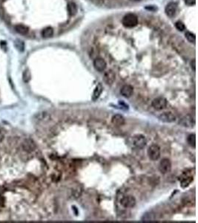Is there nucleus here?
<instances>
[{
    "label": "nucleus",
    "mask_w": 198,
    "mask_h": 223,
    "mask_svg": "<svg viewBox=\"0 0 198 223\" xmlns=\"http://www.w3.org/2000/svg\"><path fill=\"white\" fill-rule=\"evenodd\" d=\"M154 219V215L152 213H147L144 214L142 218V221H153Z\"/></svg>",
    "instance_id": "nucleus-23"
},
{
    "label": "nucleus",
    "mask_w": 198,
    "mask_h": 223,
    "mask_svg": "<svg viewBox=\"0 0 198 223\" xmlns=\"http://www.w3.org/2000/svg\"><path fill=\"white\" fill-rule=\"evenodd\" d=\"M134 88L131 85H125L121 88L120 94L124 98H129L133 95Z\"/></svg>",
    "instance_id": "nucleus-11"
},
{
    "label": "nucleus",
    "mask_w": 198,
    "mask_h": 223,
    "mask_svg": "<svg viewBox=\"0 0 198 223\" xmlns=\"http://www.w3.org/2000/svg\"><path fill=\"white\" fill-rule=\"evenodd\" d=\"M31 72H30L29 70L26 69L23 72V75H22V79H23V81L25 83H28L30 81H31Z\"/></svg>",
    "instance_id": "nucleus-21"
},
{
    "label": "nucleus",
    "mask_w": 198,
    "mask_h": 223,
    "mask_svg": "<svg viewBox=\"0 0 198 223\" xmlns=\"http://www.w3.org/2000/svg\"><path fill=\"white\" fill-rule=\"evenodd\" d=\"M186 39L188 40V41L190 42H193L194 43L195 41H196V37L194 34H192V32H189V31H187L186 33Z\"/></svg>",
    "instance_id": "nucleus-22"
},
{
    "label": "nucleus",
    "mask_w": 198,
    "mask_h": 223,
    "mask_svg": "<svg viewBox=\"0 0 198 223\" xmlns=\"http://www.w3.org/2000/svg\"><path fill=\"white\" fill-rule=\"evenodd\" d=\"M152 106L156 110H163L167 106V100L164 98H155L152 104Z\"/></svg>",
    "instance_id": "nucleus-6"
},
{
    "label": "nucleus",
    "mask_w": 198,
    "mask_h": 223,
    "mask_svg": "<svg viewBox=\"0 0 198 223\" xmlns=\"http://www.w3.org/2000/svg\"><path fill=\"white\" fill-rule=\"evenodd\" d=\"M193 181V177L192 176H186L185 178H183V179L181 180V182H180V184H181V187L183 188H187L188 186L192 183V181Z\"/></svg>",
    "instance_id": "nucleus-19"
},
{
    "label": "nucleus",
    "mask_w": 198,
    "mask_h": 223,
    "mask_svg": "<svg viewBox=\"0 0 198 223\" xmlns=\"http://www.w3.org/2000/svg\"><path fill=\"white\" fill-rule=\"evenodd\" d=\"M68 14L71 16L76 15L77 13V6L74 2H69L68 5Z\"/></svg>",
    "instance_id": "nucleus-16"
},
{
    "label": "nucleus",
    "mask_w": 198,
    "mask_h": 223,
    "mask_svg": "<svg viewBox=\"0 0 198 223\" xmlns=\"http://www.w3.org/2000/svg\"><path fill=\"white\" fill-rule=\"evenodd\" d=\"M22 147L25 151L31 153L36 149V144L31 139H25L22 142Z\"/></svg>",
    "instance_id": "nucleus-10"
},
{
    "label": "nucleus",
    "mask_w": 198,
    "mask_h": 223,
    "mask_svg": "<svg viewBox=\"0 0 198 223\" xmlns=\"http://www.w3.org/2000/svg\"><path fill=\"white\" fill-rule=\"evenodd\" d=\"M134 1H139V0H134Z\"/></svg>",
    "instance_id": "nucleus-30"
},
{
    "label": "nucleus",
    "mask_w": 198,
    "mask_h": 223,
    "mask_svg": "<svg viewBox=\"0 0 198 223\" xmlns=\"http://www.w3.org/2000/svg\"><path fill=\"white\" fill-rule=\"evenodd\" d=\"M159 119L164 123H172L176 121V116L172 112H164L159 115Z\"/></svg>",
    "instance_id": "nucleus-8"
},
{
    "label": "nucleus",
    "mask_w": 198,
    "mask_h": 223,
    "mask_svg": "<svg viewBox=\"0 0 198 223\" xmlns=\"http://www.w3.org/2000/svg\"><path fill=\"white\" fill-rule=\"evenodd\" d=\"M14 29H15V31H16L18 34H22V35H25V34H27L28 33V31H29V29H28V28L26 26V25H21V24L15 25Z\"/></svg>",
    "instance_id": "nucleus-15"
},
{
    "label": "nucleus",
    "mask_w": 198,
    "mask_h": 223,
    "mask_svg": "<svg viewBox=\"0 0 198 223\" xmlns=\"http://www.w3.org/2000/svg\"><path fill=\"white\" fill-rule=\"evenodd\" d=\"M94 1H96V2H98V1H100V0H94Z\"/></svg>",
    "instance_id": "nucleus-29"
},
{
    "label": "nucleus",
    "mask_w": 198,
    "mask_h": 223,
    "mask_svg": "<svg viewBox=\"0 0 198 223\" xmlns=\"http://www.w3.org/2000/svg\"><path fill=\"white\" fill-rule=\"evenodd\" d=\"M175 27H176L177 29L179 31H183V30H185V25L180 21H178L175 23Z\"/></svg>",
    "instance_id": "nucleus-24"
},
{
    "label": "nucleus",
    "mask_w": 198,
    "mask_h": 223,
    "mask_svg": "<svg viewBox=\"0 0 198 223\" xmlns=\"http://www.w3.org/2000/svg\"><path fill=\"white\" fill-rule=\"evenodd\" d=\"M14 45H15L16 48L19 51H20V52H23L25 51V43L21 40H16L15 42H14Z\"/></svg>",
    "instance_id": "nucleus-18"
},
{
    "label": "nucleus",
    "mask_w": 198,
    "mask_h": 223,
    "mask_svg": "<svg viewBox=\"0 0 198 223\" xmlns=\"http://www.w3.org/2000/svg\"><path fill=\"white\" fill-rule=\"evenodd\" d=\"M165 11H166V14L168 17H173L175 15V13L177 11V5L174 2H170L166 7Z\"/></svg>",
    "instance_id": "nucleus-13"
},
{
    "label": "nucleus",
    "mask_w": 198,
    "mask_h": 223,
    "mask_svg": "<svg viewBox=\"0 0 198 223\" xmlns=\"http://www.w3.org/2000/svg\"><path fill=\"white\" fill-rule=\"evenodd\" d=\"M191 65H192V68H193L194 71H195V70H196V63H195V60H193L192 61Z\"/></svg>",
    "instance_id": "nucleus-27"
},
{
    "label": "nucleus",
    "mask_w": 198,
    "mask_h": 223,
    "mask_svg": "<svg viewBox=\"0 0 198 223\" xmlns=\"http://www.w3.org/2000/svg\"><path fill=\"white\" fill-rule=\"evenodd\" d=\"M5 1H6V0H0V2H5Z\"/></svg>",
    "instance_id": "nucleus-28"
},
{
    "label": "nucleus",
    "mask_w": 198,
    "mask_h": 223,
    "mask_svg": "<svg viewBox=\"0 0 198 223\" xmlns=\"http://www.w3.org/2000/svg\"><path fill=\"white\" fill-rule=\"evenodd\" d=\"M106 62L102 58H96L94 61V66L97 71H103L106 68Z\"/></svg>",
    "instance_id": "nucleus-7"
},
{
    "label": "nucleus",
    "mask_w": 198,
    "mask_h": 223,
    "mask_svg": "<svg viewBox=\"0 0 198 223\" xmlns=\"http://www.w3.org/2000/svg\"><path fill=\"white\" fill-rule=\"evenodd\" d=\"M132 142L134 147L137 148L142 149L143 147H146V144H147V140H146V137L142 135H134L132 138Z\"/></svg>",
    "instance_id": "nucleus-3"
},
{
    "label": "nucleus",
    "mask_w": 198,
    "mask_h": 223,
    "mask_svg": "<svg viewBox=\"0 0 198 223\" xmlns=\"http://www.w3.org/2000/svg\"><path fill=\"white\" fill-rule=\"evenodd\" d=\"M4 138H5V134H4V132L2 131V129H0V143L3 141Z\"/></svg>",
    "instance_id": "nucleus-26"
},
{
    "label": "nucleus",
    "mask_w": 198,
    "mask_h": 223,
    "mask_svg": "<svg viewBox=\"0 0 198 223\" xmlns=\"http://www.w3.org/2000/svg\"><path fill=\"white\" fill-rule=\"evenodd\" d=\"M54 34V30L51 27H47L44 28L42 31V35L44 38H49L51 37Z\"/></svg>",
    "instance_id": "nucleus-17"
},
{
    "label": "nucleus",
    "mask_w": 198,
    "mask_h": 223,
    "mask_svg": "<svg viewBox=\"0 0 198 223\" xmlns=\"http://www.w3.org/2000/svg\"><path fill=\"white\" fill-rule=\"evenodd\" d=\"M148 155L152 161H157L160 157V148L157 144H152L148 149Z\"/></svg>",
    "instance_id": "nucleus-2"
},
{
    "label": "nucleus",
    "mask_w": 198,
    "mask_h": 223,
    "mask_svg": "<svg viewBox=\"0 0 198 223\" xmlns=\"http://www.w3.org/2000/svg\"><path fill=\"white\" fill-rule=\"evenodd\" d=\"M115 79H116V75L115 73L112 70H109L105 73L103 77V81L108 85H111L114 82Z\"/></svg>",
    "instance_id": "nucleus-9"
},
{
    "label": "nucleus",
    "mask_w": 198,
    "mask_h": 223,
    "mask_svg": "<svg viewBox=\"0 0 198 223\" xmlns=\"http://www.w3.org/2000/svg\"><path fill=\"white\" fill-rule=\"evenodd\" d=\"M102 89H103V88H102V86L101 83H99L96 86L93 92V95H92V100L94 101H96L99 98V96L102 92Z\"/></svg>",
    "instance_id": "nucleus-14"
},
{
    "label": "nucleus",
    "mask_w": 198,
    "mask_h": 223,
    "mask_svg": "<svg viewBox=\"0 0 198 223\" xmlns=\"http://www.w3.org/2000/svg\"><path fill=\"white\" fill-rule=\"evenodd\" d=\"M171 170H172V164L170 160L168 158H163V160H161L159 164V170L161 173L166 174L170 172Z\"/></svg>",
    "instance_id": "nucleus-4"
},
{
    "label": "nucleus",
    "mask_w": 198,
    "mask_h": 223,
    "mask_svg": "<svg viewBox=\"0 0 198 223\" xmlns=\"http://www.w3.org/2000/svg\"><path fill=\"white\" fill-rule=\"evenodd\" d=\"M187 142L191 147H194V148L196 147V136H195V134H191L188 136Z\"/></svg>",
    "instance_id": "nucleus-20"
},
{
    "label": "nucleus",
    "mask_w": 198,
    "mask_h": 223,
    "mask_svg": "<svg viewBox=\"0 0 198 223\" xmlns=\"http://www.w3.org/2000/svg\"><path fill=\"white\" fill-rule=\"evenodd\" d=\"M185 2L188 5H194L196 3V0H185Z\"/></svg>",
    "instance_id": "nucleus-25"
},
{
    "label": "nucleus",
    "mask_w": 198,
    "mask_h": 223,
    "mask_svg": "<svg viewBox=\"0 0 198 223\" xmlns=\"http://www.w3.org/2000/svg\"><path fill=\"white\" fill-rule=\"evenodd\" d=\"M120 204L125 208H133L136 204V199L132 196H126L120 200Z\"/></svg>",
    "instance_id": "nucleus-5"
},
{
    "label": "nucleus",
    "mask_w": 198,
    "mask_h": 223,
    "mask_svg": "<svg viewBox=\"0 0 198 223\" xmlns=\"http://www.w3.org/2000/svg\"><path fill=\"white\" fill-rule=\"evenodd\" d=\"M138 19L136 15L133 14H128L122 19V25L127 28H132L137 25Z\"/></svg>",
    "instance_id": "nucleus-1"
},
{
    "label": "nucleus",
    "mask_w": 198,
    "mask_h": 223,
    "mask_svg": "<svg viewBox=\"0 0 198 223\" xmlns=\"http://www.w3.org/2000/svg\"><path fill=\"white\" fill-rule=\"evenodd\" d=\"M112 123L116 127H121L125 123V119L122 115L116 114L112 118Z\"/></svg>",
    "instance_id": "nucleus-12"
}]
</instances>
